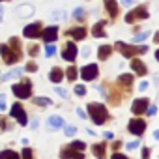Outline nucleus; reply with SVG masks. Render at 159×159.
<instances>
[{
	"label": "nucleus",
	"mask_w": 159,
	"mask_h": 159,
	"mask_svg": "<svg viewBox=\"0 0 159 159\" xmlns=\"http://www.w3.org/2000/svg\"><path fill=\"white\" fill-rule=\"evenodd\" d=\"M111 159H127V157H125V155H122V153H118V152H116V153H114V155H112V157H111Z\"/></svg>",
	"instance_id": "nucleus-44"
},
{
	"label": "nucleus",
	"mask_w": 159,
	"mask_h": 159,
	"mask_svg": "<svg viewBox=\"0 0 159 159\" xmlns=\"http://www.w3.org/2000/svg\"><path fill=\"white\" fill-rule=\"evenodd\" d=\"M60 157L62 159H84V153L75 150L73 146H66L62 152H60Z\"/></svg>",
	"instance_id": "nucleus-8"
},
{
	"label": "nucleus",
	"mask_w": 159,
	"mask_h": 159,
	"mask_svg": "<svg viewBox=\"0 0 159 159\" xmlns=\"http://www.w3.org/2000/svg\"><path fill=\"white\" fill-rule=\"evenodd\" d=\"M6 109V96H0V111Z\"/></svg>",
	"instance_id": "nucleus-41"
},
{
	"label": "nucleus",
	"mask_w": 159,
	"mask_h": 159,
	"mask_svg": "<svg viewBox=\"0 0 159 159\" xmlns=\"http://www.w3.org/2000/svg\"><path fill=\"white\" fill-rule=\"evenodd\" d=\"M153 41H155V43H159V32H157V34L153 36Z\"/></svg>",
	"instance_id": "nucleus-51"
},
{
	"label": "nucleus",
	"mask_w": 159,
	"mask_h": 159,
	"mask_svg": "<svg viewBox=\"0 0 159 159\" xmlns=\"http://www.w3.org/2000/svg\"><path fill=\"white\" fill-rule=\"evenodd\" d=\"M56 38H58V28L56 26L45 28V32H43V41L45 43H52V41H56Z\"/></svg>",
	"instance_id": "nucleus-14"
},
{
	"label": "nucleus",
	"mask_w": 159,
	"mask_h": 159,
	"mask_svg": "<svg viewBox=\"0 0 159 159\" xmlns=\"http://www.w3.org/2000/svg\"><path fill=\"white\" fill-rule=\"evenodd\" d=\"M139 144H140L139 140H133V142H127L125 148H127V150H135V148H139Z\"/></svg>",
	"instance_id": "nucleus-38"
},
{
	"label": "nucleus",
	"mask_w": 159,
	"mask_h": 159,
	"mask_svg": "<svg viewBox=\"0 0 159 159\" xmlns=\"http://www.w3.org/2000/svg\"><path fill=\"white\" fill-rule=\"evenodd\" d=\"M21 73H23V69L21 67H15V69H11V71H8V73L2 75V81L6 83V81H10V79H13V77H19Z\"/></svg>",
	"instance_id": "nucleus-24"
},
{
	"label": "nucleus",
	"mask_w": 159,
	"mask_h": 159,
	"mask_svg": "<svg viewBox=\"0 0 159 159\" xmlns=\"http://www.w3.org/2000/svg\"><path fill=\"white\" fill-rule=\"evenodd\" d=\"M71 146H73L75 150H79V152H83V150L86 148V144H84V142H81V140H75V142H73Z\"/></svg>",
	"instance_id": "nucleus-31"
},
{
	"label": "nucleus",
	"mask_w": 159,
	"mask_h": 159,
	"mask_svg": "<svg viewBox=\"0 0 159 159\" xmlns=\"http://www.w3.org/2000/svg\"><path fill=\"white\" fill-rule=\"evenodd\" d=\"M75 133H77V127L75 125H66V135L67 137H73Z\"/></svg>",
	"instance_id": "nucleus-34"
},
{
	"label": "nucleus",
	"mask_w": 159,
	"mask_h": 159,
	"mask_svg": "<svg viewBox=\"0 0 159 159\" xmlns=\"http://www.w3.org/2000/svg\"><path fill=\"white\" fill-rule=\"evenodd\" d=\"M155 112H157V107H155V105H150V109H148V114H150V116H153Z\"/></svg>",
	"instance_id": "nucleus-42"
},
{
	"label": "nucleus",
	"mask_w": 159,
	"mask_h": 159,
	"mask_svg": "<svg viewBox=\"0 0 159 159\" xmlns=\"http://www.w3.org/2000/svg\"><path fill=\"white\" fill-rule=\"evenodd\" d=\"M146 88H148V83H146V81H142V83L139 84V90H146Z\"/></svg>",
	"instance_id": "nucleus-46"
},
{
	"label": "nucleus",
	"mask_w": 159,
	"mask_h": 159,
	"mask_svg": "<svg viewBox=\"0 0 159 159\" xmlns=\"http://www.w3.org/2000/svg\"><path fill=\"white\" fill-rule=\"evenodd\" d=\"M10 47H11V49H15V51H19V47H21L19 38H11V39H10ZM19 52H21V51H19Z\"/></svg>",
	"instance_id": "nucleus-30"
},
{
	"label": "nucleus",
	"mask_w": 159,
	"mask_h": 159,
	"mask_svg": "<svg viewBox=\"0 0 159 159\" xmlns=\"http://www.w3.org/2000/svg\"><path fill=\"white\" fill-rule=\"evenodd\" d=\"M103 135H105V139H107V140H111V139L114 137V133H111V131H105Z\"/></svg>",
	"instance_id": "nucleus-47"
},
{
	"label": "nucleus",
	"mask_w": 159,
	"mask_h": 159,
	"mask_svg": "<svg viewBox=\"0 0 159 159\" xmlns=\"http://www.w3.org/2000/svg\"><path fill=\"white\" fill-rule=\"evenodd\" d=\"M150 157V148H142V159H148Z\"/></svg>",
	"instance_id": "nucleus-43"
},
{
	"label": "nucleus",
	"mask_w": 159,
	"mask_h": 159,
	"mask_svg": "<svg viewBox=\"0 0 159 159\" xmlns=\"http://www.w3.org/2000/svg\"><path fill=\"white\" fill-rule=\"evenodd\" d=\"M64 17H66V11H56V13H54V21H58V19L62 21Z\"/></svg>",
	"instance_id": "nucleus-39"
},
{
	"label": "nucleus",
	"mask_w": 159,
	"mask_h": 159,
	"mask_svg": "<svg viewBox=\"0 0 159 159\" xmlns=\"http://www.w3.org/2000/svg\"><path fill=\"white\" fill-rule=\"evenodd\" d=\"M81 77L84 79V81H94V79L98 77V66H96V64L84 66V67L81 69Z\"/></svg>",
	"instance_id": "nucleus-12"
},
{
	"label": "nucleus",
	"mask_w": 159,
	"mask_h": 159,
	"mask_svg": "<svg viewBox=\"0 0 159 159\" xmlns=\"http://www.w3.org/2000/svg\"><path fill=\"white\" fill-rule=\"evenodd\" d=\"M111 52H112V47L111 45H101L99 47V52H98L99 54V60H107L111 56Z\"/></svg>",
	"instance_id": "nucleus-22"
},
{
	"label": "nucleus",
	"mask_w": 159,
	"mask_h": 159,
	"mask_svg": "<svg viewBox=\"0 0 159 159\" xmlns=\"http://www.w3.org/2000/svg\"><path fill=\"white\" fill-rule=\"evenodd\" d=\"M77 114H79V116H81V118H84V116H86V114H84V112H83L81 109H77Z\"/></svg>",
	"instance_id": "nucleus-50"
},
{
	"label": "nucleus",
	"mask_w": 159,
	"mask_h": 159,
	"mask_svg": "<svg viewBox=\"0 0 159 159\" xmlns=\"http://www.w3.org/2000/svg\"><path fill=\"white\" fill-rule=\"evenodd\" d=\"M43 32H45V30H43V26H41L39 23H32V25L25 26L23 36H25V38H32V39H34V38H39V36L43 38Z\"/></svg>",
	"instance_id": "nucleus-6"
},
{
	"label": "nucleus",
	"mask_w": 159,
	"mask_h": 159,
	"mask_svg": "<svg viewBox=\"0 0 159 159\" xmlns=\"http://www.w3.org/2000/svg\"><path fill=\"white\" fill-rule=\"evenodd\" d=\"M90 52H92V51H90V47H86V49H84V51H83V56H88V54H90Z\"/></svg>",
	"instance_id": "nucleus-49"
},
{
	"label": "nucleus",
	"mask_w": 159,
	"mask_h": 159,
	"mask_svg": "<svg viewBox=\"0 0 159 159\" xmlns=\"http://www.w3.org/2000/svg\"><path fill=\"white\" fill-rule=\"evenodd\" d=\"M54 92H56L58 96H62V98H67V92H66L64 88H60V86H56V88H54Z\"/></svg>",
	"instance_id": "nucleus-37"
},
{
	"label": "nucleus",
	"mask_w": 159,
	"mask_h": 159,
	"mask_svg": "<svg viewBox=\"0 0 159 159\" xmlns=\"http://www.w3.org/2000/svg\"><path fill=\"white\" fill-rule=\"evenodd\" d=\"M131 67H133V71H135V75H139V77H144L146 73H148V67H146V64L142 62V60H133L131 62Z\"/></svg>",
	"instance_id": "nucleus-13"
},
{
	"label": "nucleus",
	"mask_w": 159,
	"mask_h": 159,
	"mask_svg": "<svg viewBox=\"0 0 159 159\" xmlns=\"http://www.w3.org/2000/svg\"><path fill=\"white\" fill-rule=\"evenodd\" d=\"M142 19H148V11H146V6H139L135 10H131L127 15H125V23L133 25L137 21H142Z\"/></svg>",
	"instance_id": "nucleus-4"
},
{
	"label": "nucleus",
	"mask_w": 159,
	"mask_h": 159,
	"mask_svg": "<svg viewBox=\"0 0 159 159\" xmlns=\"http://www.w3.org/2000/svg\"><path fill=\"white\" fill-rule=\"evenodd\" d=\"M92 36H94V38H103V36H107V34H105V23H103V21H99V23L94 25Z\"/></svg>",
	"instance_id": "nucleus-17"
},
{
	"label": "nucleus",
	"mask_w": 159,
	"mask_h": 159,
	"mask_svg": "<svg viewBox=\"0 0 159 159\" xmlns=\"http://www.w3.org/2000/svg\"><path fill=\"white\" fill-rule=\"evenodd\" d=\"M153 139H159V131H153Z\"/></svg>",
	"instance_id": "nucleus-52"
},
{
	"label": "nucleus",
	"mask_w": 159,
	"mask_h": 159,
	"mask_svg": "<svg viewBox=\"0 0 159 159\" xmlns=\"http://www.w3.org/2000/svg\"><path fill=\"white\" fill-rule=\"evenodd\" d=\"M66 73H67V75H66V77H67V79H69V81H75V79H77V77H79V71H77V67H73V66H71V67H69V69H67V71H66Z\"/></svg>",
	"instance_id": "nucleus-27"
},
{
	"label": "nucleus",
	"mask_w": 159,
	"mask_h": 159,
	"mask_svg": "<svg viewBox=\"0 0 159 159\" xmlns=\"http://www.w3.org/2000/svg\"><path fill=\"white\" fill-rule=\"evenodd\" d=\"M129 131L133 133V135H137V137H140L142 133H144V129H146V122L144 120H140V118H135V120H131L129 122Z\"/></svg>",
	"instance_id": "nucleus-10"
},
{
	"label": "nucleus",
	"mask_w": 159,
	"mask_h": 159,
	"mask_svg": "<svg viewBox=\"0 0 159 159\" xmlns=\"http://www.w3.org/2000/svg\"><path fill=\"white\" fill-rule=\"evenodd\" d=\"M0 52H2V58H4L6 64H13V62H17L21 58V52L11 49L10 45H0Z\"/></svg>",
	"instance_id": "nucleus-5"
},
{
	"label": "nucleus",
	"mask_w": 159,
	"mask_h": 159,
	"mask_svg": "<svg viewBox=\"0 0 159 159\" xmlns=\"http://www.w3.org/2000/svg\"><path fill=\"white\" fill-rule=\"evenodd\" d=\"M11 116H13L21 125H26V124H28L26 112H25V109H23V105H21V103H13V107H11Z\"/></svg>",
	"instance_id": "nucleus-7"
},
{
	"label": "nucleus",
	"mask_w": 159,
	"mask_h": 159,
	"mask_svg": "<svg viewBox=\"0 0 159 159\" xmlns=\"http://www.w3.org/2000/svg\"><path fill=\"white\" fill-rule=\"evenodd\" d=\"M114 45H116V51L122 52L125 58H135V54H142V52L148 51V47H144V45L142 47H135V45H127L124 41H116Z\"/></svg>",
	"instance_id": "nucleus-2"
},
{
	"label": "nucleus",
	"mask_w": 159,
	"mask_h": 159,
	"mask_svg": "<svg viewBox=\"0 0 159 159\" xmlns=\"http://www.w3.org/2000/svg\"><path fill=\"white\" fill-rule=\"evenodd\" d=\"M155 60H157V62H159V49H157V51H155Z\"/></svg>",
	"instance_id": "nucleus-53"
},
{
	"label": "nucleus",
	"mask_w": 159,
	"mask_h": 159,
	"mask_svg": "<svg viewBox=\"0 0 159 159\" xmlns=\"http://www.w3.org/2000/svg\"><path fill=\"white\" fill-rule=\"evenodd\" d=\"M0 159H19V155L13 150H4L2 153H0Z\"/></svg>",
	"instance_id": "nucleus-25"
},
{
	"label": "nucleus",
	"mask_w": 159,
	"mask_h": 159,
	"mask_svg": "<svg viewBox=\"0 0 159 159\" xmlns=\"http://www.w3.org/2000/svg\"><path fill=\"white\" fill-rule=\"evenodd\" d=\"M34 13V8L32 6H19L17 8V15L19 17H28V15H32Z\"/></svg>",
	"instance_id": "nucleus-23"
},
{
	"label": "nucleus",
	"mask_w": 159,
	"mask_h": 159,
	"mask_svg": "<svg viewBox=\"0 0 159 159\" xmlns=\"http://www.w3.org/2000/svg\"><path fill=\"white\" fill-rule=\"evenodd\" d=\"M75 94H77V96H81V98H83V96L86 94V88H84L83 84H79V86H75Z\"/></svg>",
	"instance_id": "nucleus-32"
},
{
	"label": "nucleus",
	"mask_w": 159,
	"mask_h": 159,
	"mask_svg": "<svg viewBox=\"0 0 159 159\" xmlns=\"http://www.w3.org/2000/svg\"><path fill=\"white\" fill-rule=\"evenodd\" d=\"M77 45L73 43V41H69V43H66V49L62 51V58L64 60H67V62H73L75 58H77Z\"/></svg>",
	"instance_id": "nucleus-11"
},
{
	"label": "nucleus",
	"mask_w": 159,
	"mask_h": 159,
	"mask_svg": "<svg viewBox=\"0 0 159 159\" xmlns=\"http://www.w3.org/2000/svg\"><path fill=\"white\" fill-rule=\"evenodd\" d=\"M11 92H13V96H17L19 99H26V98H30V94H32V83H30V81H23V83H19V84H13Z\"/></svg>",
	"instance_id": "nucleus-3"
},
{
	"label": "nucleus",
	"mask_w": 159,
	"mask_h": 159,
	"mask_svg": "<svg viewBox=\"0 0 159 159\" xmlns=\"http://www.w3.org/2000/svg\"><path fill=\"white\" fill-rule=\"evenodd\" d=\"M38 52H39V47H38V45H32V47H28V54H30V56H36Z\"/></svg>",
	"instance_id": "nucleus-35"
},
{
	"label": "nucleus",
	"mask_w": 159,
	"mask_h": 159,
	"mask_svg": "<svg viewBox=\"0 0 159 159\" xmlns=\"http://www.w3.org/2000/svg\"><path fill=\"white\" fill-rule=\"evenodd\" d=\"M84 15H86V11H84L83 8H77V10L73 11V17H75V19H84Z\"/></svg>",
	"instance_id": "nucleus-29"
},
{
	"label": "nucleus",
	"mask_w": 159,
	"mask_h": 159,
	"mask_svg": "<svg viewBox=\"0 0 159 159\" xmlns=\"http://www.w3.org/2000/svg\"><path fill=\"white\" fill-rule=\"evenodd\" d=\"M62 79H64V71H62L60 67H52V69H51V73H49V81L58 84Z\"/></svg>",
	"instance_id": "nucleus-15"
},
{
	"label": "nucleus",
	"mask_w": 159,
	"mask_h": 159,
	"mask_svg": "<svg viewBox=\"0 0 159 159\" xmlns=\"http://www.w3.org/2000/svg\"><path fill=\"white\" fill-rule=\"evenodd\" d=\"M120 146H122V142H118V140L112 142V150H120Z\"/></svg>",
	"instance_id": "nucleus-48"
},
{
	"label": "nucleus",
	"mask_w": 159,
	"mask_h": 159,
	"mask_svg": "<svg viewBox=\"0 0 159 159\" xmlns=\"http://www.w3.org/2000/svg\"><path fill=\"white\" fill-rule=\"evenodd\" d=\"M105 8H107V11H109L111 17L118 15V4H116V0H105Z\"/></svg>",
	"instance_id": "nucleus-20"
},
{
	"label": "nucleus",
	"mask_w": 159,
	"mask_h": 159,
	"mask_svg": "<svg viewBox=\"0 0 159 159\" xmlns=\"http://www.w3.org/2000/svg\"><path fill=\"white\" fill-rule=\"evenodd\" d=\"M47 124H49V127H51V129H60V127H64V118L54 114V116H51V118H49V122H47Z\"/></svg>",
	"instance_id": "nucleus-18"
},
{
	"label": "nucleus",
	"mask_w": 159,
	"mask_h": 159,
	"mask_svg": "<svg viewBox=\"0 0 159 159\" xmlns=\"http://www.w3.org/2000/svg\"><path fill=\"white\" fill-rule=\"evenodd\" d=\"M34 103L39 105V107H49V105H52V101H51L49 98H34Z\"/></svg>",
	"instance_id": "nucleus-26"
},
{
	"label": "nucleus",
	"mask_w": 159,
	"mask_h": 159,
	"mask_svg": "<svg viewBox=\"0 0 159 159\" xmlns=\"http://www.w3.org/2000/svg\"><path fill=\"white\" fill-rule=\"evenodd\" d=\"M150 105V101L148 99H144V98H140V99H135L133 101V105H131V111H133V114H142V112H148V107Z\"/></svg>",
	"instance_id": "nucleus-9"
},
{
	"label": "nucleus",
	"mask_w": 159,
	"mask_h": 159,
	"mask_svg": "<svg viewBox=\"0 0 159 159\" xmlns=\"http://www.w3.org/2000/svg\"><path fill=\"white\" fill-rule=\"evenodd\" d=\"M54 52H56V47H54V45H51V43H49V45H47V47H45V54H47V56H52V54H54Z\"/></svg>",
	"instance_id": "nucleus-33"
},
{
	"label": "nucleus",
	"mask_w": 159,
	"mask_h": 159,
	"mask_svg": "<svg viewBox=\"0 0 159 159\" xmlns=\"http://www.w3.org/2000/svg\"><path fill=\"white\" fill-rule=\"evenodd\" d=\"M69 36H71L73 39H77V41H81V39L86 38V30H84L83 26H77V28H71V30H69Z\"/></svg>",
	"instance_id": "nucleus-16"
},
{
	"label": "nucleus",
	"mask_w": 159,
	"mask_h": 159,
	"mask_svg": "<svg viewBox=\"0 0 159 159\" xmlns=\"http://www.w3.org/2000/svg\"><path fill=\"white\" fill-rule=\"evenodd\" d=\"M88 114L90 118L94 120L96 125H101L109 120V112H107V107L101 105V103H90L88 105Z\"/></svg>",
	"instance_id": "nucleus-1"
},
{
	"label": "nucleus",
	"mask_w": 159,
	"mask_h": 159,
	"mask_svg": "<svg viewBox=\"0 0 159 159\" xmlns=\"http://www.w3.org/2000/svg\"><path fill=\"white\" fill-rule=\"evenodd\" d=\"M36 69H38V66H36L34 62H28V64H26V71H36Z\"/></svg>",
	"instance_id": "nucleus-40"
},
{
	"label": "nucleus",
	"mask_w": 159,
	"mask_h": 159,
	"mask_svg": "<svg viewBox=\"0 0 159 159\" xmlns=\"http://www.w3.org/2000/svg\"><path fill=\"white\" fill-rule=\"evenodd\" d=\"M92 152H94V155H96L98 159H105V155H107V146H105V142H103V144H94Z\"/></svg>",
	"instance_id": "nucleus-19"
},
{
	"label": "nucleus",
	"mask_w": 159,
	"mask_h": 159,
	"mask_svg": "<svg viewBox=\"0 0 159 159\" xmlns=\"http://www.w3.org/2000/svg\"><path fill=\"white\" fill-rule=\"evenodd\" d=\"M135 2H137V0H122L124 6H131V4H135Z\"/></svg>",
	"instance_id": "nucleus-45"
},
{
	"label": "nucleus",
	"mask_w": 159,
	"mask_h": 159,
	"mask_svg": "<svg viewBox=\"0 0 159 159\" xmlns=\"http://www.w3.org/2000/svg\"><path fill=\"white\" fill-rule=\"evenodd\" d=\"M131 83H133V75H120V79H118V84H122L125 90L131 88Z\"/></svg>",
	"instance_id": "nucleus-21"
},
{
	"label": "nucleus",
	"mask_w": 159,
	"mask_h": 159,
	"mask_svg": "<svg viewBox=\"0 0 159 159\" xmlns=\"http://www.w3.org/2000/svg\"><path fill=\"white\" fill-rule=\"evenodd\" d=\"M23 159H32V150L30 148H25L23 150Z\"/></svg>",
	"instance_id": "nucleus-36"
},
{
	"label": "nucleus",
	"mask_w": 159,
	"mask_h": 159,
	"mask_svg": "<svg viewBox=\"0 0 159 159\" xmlns=\"http://www.w3.org/2000/svg\"><path fill=\"white\" fill-rule=\"evenodd\" d=\"M148 36H150V30L140 32V34H135V36H133V41H142V39H146Z\"/></svg>",
	"instance_id": "nucleus-28"
}]
</instances>
